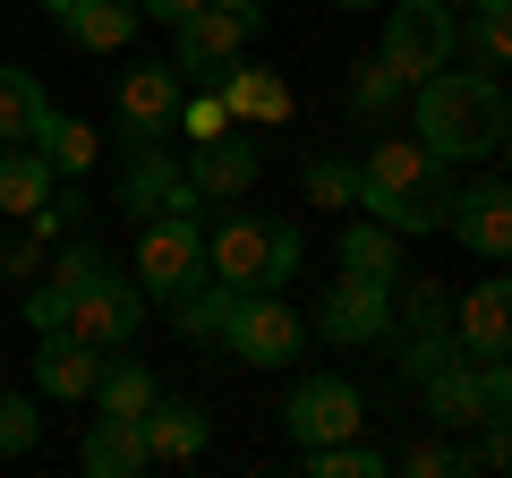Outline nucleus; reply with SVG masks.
I'll return each mask as SVG.
<instances>
[{
    "instance_id": "1",
    "label": "nucleus",
    "mask_w": 512,
    "mask_h": 478,
    "mask_svg": "<svg viewBox=\"0 0 512 478\" xmlns=\"http://www.w3.org/2000/svg\"><path fill=\"white\" fill-rule=\"evenodd\" d=\"M410 137H419L444 171L453 163H495V154L512 146L504 77H478V69H461V60H444V69L419 77V94H410Z\"/></svg>"
},
{
    "instance_id": "2",
    "label": "nucleus",
    "mask_w": 512,
    "mask_h": 478,
    "mask_svg": "<svg viewBox=\"0 0 512 478\" xmlns=\"http://www.w3.org/2000/svg\"><path fill=\"white\" fill-rule=\"evenodd\" d=\"M444 205H453V180H444V163L419 146V137H384V146H367L350 214L384 222V231H402V239H427V231H444Z\"/></svg>"
},
{
    "instance_id": "3",
    "label": "nucleus",
    "mask_w": 512,
    "mask_h": 478,
    "mask_svg": "<svg viewBox=\"0 0 512 478\" xmlns=\"http://www.w3.org/2000/svg\"><path fill=\"white\" fill-rule=\"evenodd\" d=\"M299 265H308V239L282 214H222L205 231V274L231 291H282V282H299Z\"/></svg>"
},
{
    "instance_id": "4",
    "label": "nucleus",
    "mask_w": 512,
    "mask_h": 478,
    "mask_svg": "<svg viewBox=\"0 0 512 478\" xmlns=\"http://www.w3.org/2000/svg\"><path fill=\"white\" fill-rule=\"evenodd\" d=\"M214 342L231 350L239 368H299V350H308V316H299L282 291H231V316H222Z\"/></svg>"
},
{
    "instance_id": "5",
    "label": "nucleus",
    "mask_w": 512,
    "mask_h": 478,
    "mask_svg": "<svg viewBox=\"0 0 512 478\" xmlns=\"http://www.w3.org/2000/svg\"><path fill=\"white\" fill-rule=\"evenodd\" d=\"M453 35H461V0H384V43L376 52L402 86H419V77H436L453 60Z\"/></svg>"
},
{
    "instance_id": "6",
    "label": "nucleus",
    "mask_w": 512,
    "mask_h": 478,
    "mask_svg": "<svg viewBox=\"0 0 512 478\" xmlns=\"http://www.w3.org/2000/svg\"><path fill=\"white\" fill-rule=\"evenodd\" d=\"M128 274H137L146 299L171 308L188 282H205V222L197 214H146L137 222V265H128Z\"/></svg>"
},
{
    "instance_id": "7",
    "label": "nucleus",
    "mask_w": 512,
    "mask_h": 478,
    "mask_svg": "<svg viewBox=\"0 0 512 478\" xmlns=\"http://www.w3.org/2000/svg\"><path fill=\"white\" fill-rule=\"evenodd\" d=\"M180 94H188V77L171 69V60H128V69L111 77V120H120V146H163V137L180 129Z\"/></svg>"
},
{
    "instance_id": "8",
    "label": "nucleus",
    "mask_w": 512,
    "mask_h": 478,
    "mask_svg": "<svg viewBox=\"0 0 512 478\" xmlns=\"http://www.w3.org/2000/svg\"><path fill=\"white\" fill-rule=\"evenodd\" d=\"M146 308H154V299L137 291V274L111 265L103 282H86V291L69 299V333L86 350H128V342H137V325H146Z\"/></svg>"
},
{
    "instance_id": "9",
    "label": "nucleus",
    "mask_w": 512,
    "mask_h": 478,
    "mask_svg": "<svg viewBox=\"0 0 512 478\" xmlns=\"http://www.w3.org/2000/svg\"><path fill=\"white\" fill-rule=\"evenodd\" d=\"M308 333H325L333 350H367V342H384V333H393V282H367V274L325 282V308H316Z\"/></svg>"
},
{
    "instance_id": "10",
    "label": "nucleus",
    "mask_w": 512,
    "mask_h": 478,
    "mask_svg": "<svg viewBox=\"0 0 512 478\" xmlns=\"http://www.w3.org/2000/svg\"><path fill=\"white\" fill-rule=\"evenodd\" d=\"M282 427H291V444L359 436V427H367V393L350 385V376H299L291 402H282Z\"/></svg>"
},
{
    "instance_id": "11",
    "label": "nucleus",
    "mask_w": 512,
    "mask_h": 478,
    "mask_svg": "<svg viewBox=\"0 0 512 478\" xmlns=\"http://www.w3.org/2000/svg\"><path fill=\"white\" fill-rule=\"evenodd\" d=\"M120 214H205V197L188 188L180 154L171 146H128V171H120Z\"/></svg>"
},
{
    "instance_id": "12",
    "label": "nucleus",
    "mask_w": 512,
    "mask_h": 478,
    "mask_svg": "<svg viewBox=\"0 0 512 478\" xmlns=\"http://www.w3.org/2000/svg\"><path fill=\"white\" fill-rule=\"evenodd\" d=\"M444 231H453L470 257L504 265V257H512V188H504V180H470V188H453V205H444Z\"/></svg>"
},
{
    "instance_id": "13",
    "label": "nucleus",
    "mask_w": 512,
    "mask_h": 478,
    "mask_svg": "<svg viewBox=\"0 0 512 478\" xmlns=\"http://www.w3.org/2000/svg\"><path fill=\"white\" fill-rule=\"evenodd\" d=\"M188 188H197L205 205H239L256 188V171H265V154H256V137H239V120L222 137H205V146H188Z\"/></svg>"
},
{
    "instance_id": "14",
    "label": "nucleus",
    "mask_w": 512,
    "mask_h": 478,
    "mask_svg": "<svg viewBox=\"0 0 512 478\" xmlns=\"http://www.w3.org/2000/svg\"><path fill=\"white\" fill-rule=\"evenodd\" d=\"M248 52V26L231 18V9H188L180 26H171V69L188 77V86H214V69H231V60Z\"/></svg>"
},
{
    "instance_id": "15",
    "label": "nucleus",
    "mask_w": 512,
    "mask_h": 478,
    "mask_svg": "<svg viewBox=\"0 0 512 478\" xmlns=\"http://www.w3.org/2000/svg\"><path fill=\"white\" fill-rule=\"evenodd\" d=\"M214 94H222V111H231V120H256V129H282V120H291V77L282 69H265V60H248L239 52L231 69H214Z\"/></svg>"
},
{
    "instance_id": "16",
    "label": "nucleus",
    "mask_w": 512,
    "mask_h": 478,
    "mask_svg": "<svg viewBox=\"0 0 512 478\" xmlns=\"http://www.w3.org/2000/svg\"><path fill=\"white\" fill-rule=\"evenodd\" d=\"M504 333H512V291H504V282H470V291L453 299L461 359H504Z\"/></svg>"
},
{
    "instance_id": "17",
    "label": "nucleus",
    "mask_w": 512,
    "mask_h": 478,
    "mask_svg": "<svg viewBox=\"0 0 512 478\" xmlns=\"http://www.w3.org/2000/svg\"><path fill=\"white\" fill-rule=\"evenodd\" d=\"M137 436H146V461H197L205 436H214V419H205L197 402H171V393H154V402L137 410Z\"/></svg>"
},
{
    "instance_id": "18",
    "label": "nucleus",
    "mask_w": 512,
    "mask_h": 478,
    "mask_svg": "<svg viewBox=\"0 0 512 478\" xmlns=\"http://www.w3.org/2000/svg\"><path fill=\"white\" fill-rule=\"evenodd\" d=\"M103 350H86L77 333H35V393L43 402H86Z\"/></svg>"
},
{
    "instance_id": "19",
    "label": "nucleus",
    "mask_w": 512,
    "mask_h": 478,
    "mask_svg": "<svg viewBox=\"0 0 512 478\" xmlns=\"http://www.w3.org/2000/svg\"><path fill=\"white\" fill-rule=\"evenodd\" d=\"M26 146H35L43 163H52V180H86V171H94V154H103V137H94L86 120H77V111L43 103V120L26 129Z\"/></svg>"
},
{
    "instance_id": "20",
    "label": "nucleus",
    "mask_w": 512,
    "mask_h": 478,
    "mask_svg": "<svg viewBox=\"0 0 512 478\" xmlns=\"http://www.w3.org/2000/svg\"><path fill=\"white\" fill-rule=\"evenodd\" d=\"M137 0H69V9H60V35L77 43V52H128V43H137Z\"/></svg>"
},
{
    "instance_id": "21",
    "label": "nucleus",
    "mask_w": 512,
    "mask_h": 478,
    "mask_svg": "<svg viewBox=\"0 0 512 478\" xmlns=\"http://www.w3.org/2000/svg\"><path fill=\"white\" fill-rule=\"evenodd\" d=\"M77 461H86L94 478H137V470H154V461H146V436H137V419H111V410H94V427H86V444H77Z\"/></svg>"
},
{
    "instance_id": "22",
    "label": "nucleus",
    "mask_w": 512,
    "mask_h": 478,
    "mask_svg": "<svg viewBox=\"0 0 512 478\" xmlns=\"http://www.w3.org/2000/svg\"><path fill=\"white\" fill-rule=\"evenodd\" d=\"M402 248L410 239L402 231H384V222H342V248H333V257H342V274H367V282H402Z\"/></svg>"
},
{
    "instance_id": "23",
    "label": "nucleus",
    "mask_w": 512,
    "mask_h": 478,
    "mask_svg": "<svg viewBox=\"0 0 512 478\" xmlns=\"http://www.w3.org/2000/svg\"><path fill=\"white\" fill-rule=\"evenodd\" d=\"M94 410H111V419H137V410L154 402V376L128 359V350H103V368H94V393H86Z\"/></svg>"
},
{
    "instance_id": "24",
    "label": "nucleus",
    "mask_w": 512,
    "mask_h": 478,
    "mask_svg": "<svg viewBox=\"0 0 512 478\" xmlns=\"http://www.w3.org/2000/svg\"><path fill=\"white\" fill-rule=\"evenodd\" d=\"M299 470L308 478H384L393 453H376V444H359V436H333V444H299Z\"/></svg>"
},
{
    "instance_id": "25",
    "label": "nucleus",
    "mask_w": 512,
    "mask_h": 478,
    "mask_svg": "<svg viewBox=\"0 0 512 478\" xmlns=\"http://www.w3.org/2000/svg\"><path fill=\"white\" fill-rule=\"evenodd\" d=\"M43 197H52V163H43L35 146H9V154H0V214L26 222Z\"/></svg>"
},
{
    "instance_id": "26",
    "label": "nucleus",
    "mask_w": 512,
    "mask_h": 478,
    "mask_svg": "<svg viewBox=\"0 0 512 478\" xmlns=\"http://www.w3.org/2000/svg\"><path fill=\"white\" fill-rule=\"evenodd\" d=\"M453 60H461V69H478V77H504L512 69V18H461Z\"/></svg>"
},
{
    "instance_id": "27",
    "label": "nucleus",
    "mask_w": 512,
    "mask_h": 478,
    "mask_svg": "<svg viewBox=\"0 0 512 478\" xmlns=\"http://www.w3.org/2000/svg\"><path fill=\"white\" fill-rule=\"evenodd\" d=\"M43 77L35 69H0V146H26V129L43 120Z\"/></svg>"
},
{
    "instance_id": "28",
    "label": "nucleus",
    "mask_w": 512,
    "mask_h": 478,
    "mask_svg": "<svg viewBox=\"0 0 512 478\" xmlns=\"http://www.w3.org/2000/svg\"><path fill=\"white\" fill-rule=\"evenodd\" d=\"M299 197L325 205V214H350V197H359V163H342V154H308V163H299Z\"/></svg>"
},
{
    "instance_id": "29",
    "label": "nucleus",
    "mask_w": 512,
    "mask_h": 478,
    "mask_svg": "<svg viewBox=\"0 0 512 478\" xmlns=\"http://www.w3.org/2000/svg\"><path fill=\"white\" fill-rule=\"evenodd\" d=\"M43 444V393H0V453L18 461Z\"/></svg>"
},
{
    "instance_id": "30",
    "label": "nucleus",
    "mask_w": 512,
    "mask_h": 478,
    "mask_svg": "<svg viewBox=\"0 0 512 478\" xmlns=\"http://www.w3.org/2000/svg\"><path fill=\"white\" fill-rule=\"evenodd\" d=\"M77 222H86V197H77V188L60 180L52 197H43L35 214H26V239H35V248H43V239H60V231H77Z\"/></svg>"
},
{
    "instance_id": "31",
    "label": "nucleus",
    "mask_w": 512,
    "mask_h": 478,
    "mask_svg": "<svg viewBox=\"0 0 512 478\" xmlns=\"http://www.w3.org/2000/svg\"><path fill=\"white\" fill-rule=\"evenodd\" d=\"M393 94H402V77L384 69V52H376V60H359V69H350V111H359V120H376V111L393 103Z\"/></svg>"
},
{
    "instance_id": "32",
    "label": "nucleus",
    "mask_w": 512,
    "mask_h": 478,
    "mask_svg": "<svg viewBox=\"0 0 512 478\" xmlns=\"http://www.w3.org/2000/svg\"><path fill=\"white\" fill-rule=\"evenodd\" d=\"M111 274V257H103V248H94V239H69V248H60V257H52V282H60V291H86V282H103Z\"/></svg>"
},
{
    "instance_id": "33",
    "label": "nucleus",
    "mask_w": 512,
    "mask_h": 478,
    "mask_svg": "<svg viewBox=\"0 0 512 478\" xmlns=\"http://www.w3.org/2000/svg\"><path fill=\"white\" fill-rule=\"evenodd\" d=\"M444 359H461V342H453V333H402V376H410V385H427V376H436Z\"/></svg>"
},
{
    "instance_id": "34",
    "label": "nucleus",
    "mask_w": 512,
    "mask_h": 478,
    "mask_svg": "<svg viewBox=\"0 0 512 478\" xmlns=\"http://www.w3.org/2000/svg\"><path fill=\"white\" fill-rule=\"evenodd\" d=\"M402 470H410V478H453V470H478V461L461 453V444H410Z\"/></svg>"
},
{
    "instance_id": "35",
    "label": "nucleus",
    "mask_w": 512,
    "mask_h": 478,
    "mask_svg": "<svg viewBox=\"0 0 512 478\" xmlns=\"http://www.w3.org/2000/svg\"><path fill=\"white\" fill-rule=\"evenodd\" d=\"M180 129L197 137V146H205V137H222V129H231V111H222V94H180Z\"/></svg>"
},
{
    "instance_id": "36",
    "label": "nucleus",
    "mask_w": 512,
    "mask_h": 478,
    "mask_svg": "<svg viewBox=\"0 0 512 478\" xmlns=\"http://www.w3.org/2000/svg\"><path fill=\"white\" fill-rule=\"evenodd\" d=\"M26 325L35 333H69V291H60V282H35V291H26Z\"/></svg>"
},
{
    "instance_id": "37",
    "label": "nucleus",
    "mask_w": 512,
    "mask_h": 478,
    "mask_svg": "<svg viewBox=\"0 0 512 478\" xmlns=\"http://www.w3.org/2000/svg\"><path fill=\"white\" fill-rule=\"evenodd\" d=\"M188 9H205V0H137V18H154V26H180Z\"/></svg>"
},
{
    "instance_id": "38",
    "label": "nucleus",
    "mask_w": 512,
    "mask_h": 478,
    "mask_svg": "<svg viewBox=\"0 0 512 478\" xmlns=\"http://www.w3.org/2000/svg\"><path fill=\"white\" fill-rule=\"evenodd\" d=\"M205 9H231V18L248 26V35H265V0H205Z\"/></svg>"
},
{
    "instance_id": "39",
    "label": "nucleus",
    "mask_w": 512,
    "mask_h": 478,
    "mask_svg": "<svg viewBox=\"0 0 512 478\" xmlns=\"http://www.w3.org/2000/svg\"><path fill=\"white\" fill-rule=\"evenodd\" d=\"M470 18H512V0H470Z\"/></svg>"
},
{
    "instance_id": "40",
    "label": "nucleus",
    "mask_w": 512,
    "mask_h": 478,
    "mask_svg": "<svg viewBox=\"0 0 512 478\" xmlns=\"http://www.w3.org/2000/svg\"><path fill=\"white\" fill-rule=\"evenodd\" d=\"M325 9H384V0H325Z\"/></svg>"
},
{
    "instance_id": "41",
    "label": "nucleus",
    "mask_w": 512,
    "mask_h": 478,
    "mask_svg": "<svg viewBox=\"0 0 512 478\" xmlns=\"http://www.w3.org/2000/svg\"><path fill=\"white\" fill-rule=\"evenodd\" d=\"M35 9H52V18H60V9H69V0H35Z\"/></svg>"
}]
</instances>
